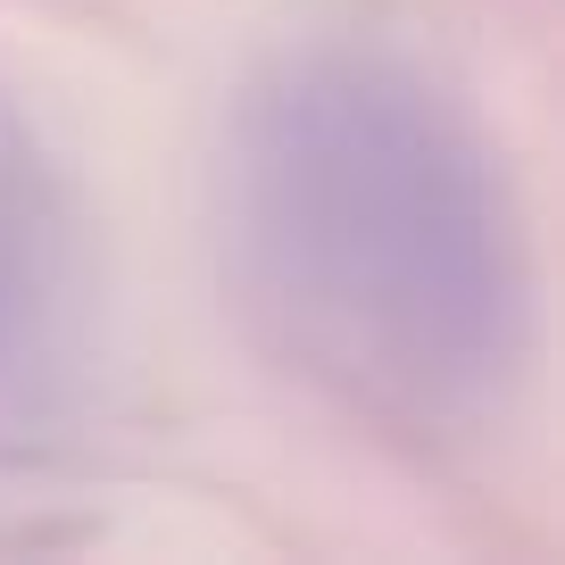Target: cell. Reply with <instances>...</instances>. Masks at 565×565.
Listing matches in <instances>:
<instances>
[{
	"label": "cell",
	"mask_w": 565,
	"mask_h": 565,
	"mask_svg": "<svg viewBox=\"0 0 565 565\" xmlns=\"http://www.w3.org/2000/svg\"><path fill=\"white\" fill-rule=\"evenodd\" d=\"M92 374V258L75 192L0 108V441H42Z\"/></svg>",
	"instance_id": "obj_2"
},
{
	"label": "cell",
	"mask_w": 565,
	"mask_h": 565,
	"mask_svg": "<svg viewBox=\"0 0 565 565\" xmlns=\"http://www.w3.org/2000/svg\"><path fill=\"white\" fill-rule=\"evenodd\" d=\"M225 266L291 374L399 441H482L532 374V249L491 141L366 42L282 51L225 117Z\"/></svg>",
	"instance_id": "obj_1"
}]
</instances>
